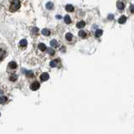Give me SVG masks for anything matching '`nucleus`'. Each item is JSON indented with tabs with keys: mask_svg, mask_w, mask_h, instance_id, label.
I'll return each instance as SVG.
<instances>
[{
	"mask_svg": "<svg viewBox=\"0 0 134 134\" xmlns=\"http://www.w3.org/2000/svg\"><path fill=\"white\" fill-rule=\"evenodd\" d=\"M17 79H18V76H17L15 74L11 75V76H9V81H17Z\"/></svg>",
	"mask_w": 134,
	"mask_h": 134,
	"instance_id": "17",
	"label": "nucleus"
},
{
	"mask_svg": "<svg viewBox=\"0 0 134 134\" xmlns=\"http://www.w3.org/2000/svg\"><path fill=\"white\" fill-rule=\"evenodd\" d=\"M117 7L119 10H123L125 8V2L124 0H118L117 3Z\"/></svg>",
	"mask_w": 134,
	"mask_h": 134,
	"instance_id": "2",
	"label": "nucleus"
},
{
	"mask_svg": "<svg viewBox=\"0 0 134 134\" xmlns=\"http://www.w3.org/2000/svg\"><path fill=\"white\" fill-rule=\"evenodd\" d=\"M7 97L4 96H0V104H4L7 102Z\"/></svg>",
	"mask_w": 134,
	"mask_h": 134,
	"instance_id": "13",
	"label": "nucleus"
},
{
	"mask_svg": "<svg viewBox=\"0 0 134 134\" xmlns=\"http://www.w3.org/2000/svg\"><path fill=\"white\" fill-rule=\"evenodd\" d=\"M2 94H3V90L0 89V95H2Z\"/></svg>",
	"mask_w": 134,
	"mask_h": 134,
	"instance_id": "26",
	"label": "nucleus"
},
{
	"mask_svg": "<svg viewBox=\"0 0 134 134\" xmlns=\"http://www.w3.org/2000/svg\"><path fill=\"white\" fill-rule=\"evenodd\" d=\"M26 76L28 77H33L34 76V73L31 71V70H29V71H25Z\"/></svg>",
	"mask_w": 134,
	"mask_h": 134,
	"instance_id": "24",
	"label": "nucleus"
},
{
	"mask_svg": "<svg viewBox=\"0 0 134 134\" xmlns=\"http://www.w3.org/2000/svg\"><path fill=\"white\" fill-rule=\"evenodd\" d=\"M0 116H1V114H0Z\"/></svg>",
	"mask_w": 134,
	"mask_h": 134,
	"instance_id": "27",
	"label": "nucleus"
},
{
	"mask_svg": "<svg viewBox=\"0 0 134 134\" xmlns=\"http://www.w3.org/2000/svg\"><path fill=\"white\" fill-rule=\"evenodd\" d=\"M47 53H48L49 54H50V56H54V50H52V49H47Z\"/></svg>",
	"mask_w": 134,
	"mask_h": 134,
	"instance_id": "23",
	"label": "nucleus"
},
{
	"mask_svg": "<svg viewBox=\"0 0 134 134\" xmlns=\"http://www.w3.org/2000/svg\"><path fill=\"white\" fill-rule=\"evenodd\" d=\"M39 86H39V82L38 81H34L30 85V89L32 90H37L39 88Z\"/></svg>",
	"mask_w": 134,
	"mask_h": 134,
	"instance_id": "3",
	"label": "nucleus"
},
{
	"mask_svg": "<svg viewBox=\"0 0 134 134\" xmlns=\"http://www.w3.org/2000/svg\"><path fill=\"white\" fill-rule=\"evenodd\" d=\"M126 21H127V17L126 16H121L119 20H118V22H119V23H125Z\"/></svg>",
	"mask_w": 134,
	"mask_h": 134,
	"instance_id": "15",
	"label": "nucleus"
},
{
	"mask_svg": "<svg viewBox=\"0 0 134 134\" xmlns=\"http://www.w3.org/2000/svg\"><path fill=\"white\" fill-rule=\"evenodd\" d=\"M130 10H131L132 13H134V5L132 4L131 6H130Z\"/></svg>",
	"mask_w": 134,
	"mask_h": 134,
	"instance_id": "25",
	"label": "nucleus"
},
{
	"mask_svg": "<svg viewBox=\"0 0 134 134\" xmlns=\"http://www.w3.org/2000/svg\"><path fill=\"white\" fill-rule=\"evenodd\" d=\"M5 56H6V52H5V50L0 48V61L3 60V59L5 58Z\"/></svg>",
	"mask_w": 134,
	"mask_h": 134,
	"instance_id": "6",
	"label": "nucleus"
},
{
	"mask_svg": "<svg viewBox=\"0 0 134 134\" xmlns=\"http://www.w3.org/2000/svg\"><path fill=\"white\" fill-rule=\"evenodd\" d=\"M20 8V0H10V12H16Z\"/></svg>",
	"mask_w": 134,
	"mask_h": 134,
	"instance_id": "1",
	"label": "nucleus"
},
{
	"mask_svg": "<svg viewBox=\"0 0 134 134\" xmlns=\"http://www.w3.org/2000/svg\"><path fill=\"white\" fill-rule=\"evenodd\" d=\"M38 34H39V29L36 28V27H33L31 29V34L34 35V36H37Z\"/></svg>",
	"mask_w": 134,
	"mask_h": 134,
	"instance_id": "7",
	"label": "nucleus"
},
{
	"mask_svg": "<svg viewBox=\"0 0 134 134\" xmlns=\"http://www.w3.org/2000/svg\"><path fill=\"white\" fill-rule=\"evenodd\" d=\"M39 49L41 51H45L47 50L46 45L45 44H43V43H40V44L39 45Z\"/></svg>",
	"mask_w": 134,
	"mask_h": 134,
	"instance_id": "10",
	"label": "nucleus"
},
{
	"mask_svg": "<svg viewBox=\"0 0 134 134\" xmlns=\"http://www.w3.org/2000/svg\"><path fill=\"white\" fill-rule=\"evenodd\" d=\"M65 10L67 12H73L74 11V7L72 5H70V4H68V5L65 6Z\"/></svg>",
	"mask_w": 134,
	"mask_h": 134,
	"instance_id": "11",
	"label": "nucleus"
},
{
	"mask_svg": "<svg viewBox=\"0 0 134 134\" xmlns=\"http://www.w3.org/2000/svg\"><path fill=\"white\" fill-rule=\"evenodd\" d=\"M57 64H58V60H52L50 62V66L51 67H56V65H57Z\"/></svg>",
	"mask_w": 134,
	"mask_h": 134,
	"instance_id": "19",
	"label": "nucleus"
},
{
	"mask_svg": "<svg viewBox=\"0 0 134 134\" xmlns=\"http://www.w3.org/2000/svg\"><path fill=\"white\" fill-rule=\"evenodd\" d=\"M101 34H102V30L101 29H97L96 31V37L99 38V37L101 36Z\"/></svg>",
	"mask_w": 134,
	"mask_h": 134,
	"instance_id": "21",
	"label": "nucleus"
},
{
	"mask_svg": "<svg viewBox=\"0 0 134 134\" xmlns=\"http://www.w3.org/2000/svg\"><path fill=\"white\" fill-rule=\"evenodd\" d=\"M50 45L52 47H57L58 46V43L56 39H53V40L50 41Z\"/></svg>",
	"mask_w": 134,
	"mask_h": 134,
	"instance_id": "18",
	"label": "nucleus"
},
{
	"mask_svg": "<svg viewBox=\"0 0 134 134\" xmlns=\"http://www.w3.org/2000/svg\"><path fill=\"white\" fill-rule=\"evenodd\" d=\"M70 22H71V20H70V18L69 15H66V16L65 17V23H67V25H69V23H70Z\"/></svg>",
	"mask_w": 134,
	"mask_h": 134,
	"instance_id": "20",
	"label": "nucleus"
},
{
	"mask_svg": "<svg viewBox=\"0 0 134 134\" xmlns=\"http://www.w3.org/2000/svg\"><path fill=\"white\" fill-rule=\"evenodd\" d=\"M27 40L26 39H22V40L19 42V45H20L21 47H26L27 46Z\"/></svg>",
	"mask_w": 134,
	"mask_h": 134,
	"instance_id": "14",
	"label": "nucleus"
},
{
	"mask_svg": "<svg viewBox=\"0 0 134 134\" xmlns=\"http://www.w3.org/2000/svg\"><path fill=\"white\" fill-rule=\"evenodd\" d=\"M72 38H73V36H72V34H70V33H67V34H65V39H66L68 41H71V40H72Z\"/></svg>",
	"mask_w": 134,
	"mask_h": 134,
	"instance_id": "16",
	"label": "nucleus"
},
{
	"mask_svg": "<svg viewBox=\"0 0 134 134\" xmlns=\"http://www.w3.org/2000/svg\"><path fill=\"white\" fill-rule=\"evenodd\" d=\"M53 3H51V2H49V3H46V8H47V9H53Z\"/></svg>",
	"mask_w": 134,
	"mask_h": 134,
	"instance_id": "22",
	"label": "nucleus"
},
{
	"mask_svg": "<svg viewBox=\"0 0 134 134\" xmlns=\"http://www.w3.org/2000/svg\"><path fill=\"white\" fill-rule=\"evenodd\" d=\"M41 33L44 35H45V36H49V35L50 34V31L48 29H44L41 31Z\"/></svg>",
	"mask_w": 134,
	"mask_h": 134,
	"instance_id": "12",
	"label": "nucleus"
},
{
	"mask_svg": "<svg viewBox=\"0 0 134 134\" xmlns=\"http://www.w3.org/2000/svg\"><path fill=\"white\" fill-rule=\"evenodd\" d=\"M79 36H80L81 38H82V39H85L86 36H87V34H86V33L85 32V31L81 30V31H79Z\"/></svg>",
	"mask_w": 134,
	"mask_h": 134,
	"instance_id": "9",
	"label": "nucleus"
},
{
	"mask_svg": "<svg viewBox=\"0 0 134 134\" xmlns=\"http://www.w3.org/2000/svg\"><path fill=\"white\" fill-rule=\"evenodd\" d=\"M8 67H9V69H11V70H15L17 68V63L14 62V61H12L10 62L9 65H8Z\"/></svg>",
	"mask_w": 134,
	"mask_h": 134,
	"instance_id": "5",
	"label": "nucleus"
},
{
	"mask_svg": "<svg viewBox=\"0 0 134 134\" xmlns=\"http://www.w3.org/2000/svg\"><path fill=\"white\" fill-rule=\"evenodd\" d=\"M85 25H86V23L84 21H80L76 23V27L79 29H82L83 27H85Z\"/></svg>",
	"mask_w": 134,
	"mask_h": 134,
	"instance_id": "8",
	"label": "nucleus"
},
{
	"mask_svg": "<svg viewBox=\"0 0 134 134\" xmlns=\"http://www.w3.org/2000/svg\"><path fill=\"white\" fill-rule=\"evenodd\" d=\"M49 78H50V76L48 73H43L40 76V80L42 81H45L47 80H49Z\"/></svg>",
	"mask_w": 134,
	"mask_h": 134,
	"instance_id": "4",
	"label": "nucleus"
}]
</instances>
